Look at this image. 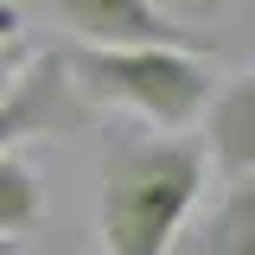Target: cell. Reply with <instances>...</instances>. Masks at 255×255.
<instances>
[{
    "instance_id": "6da1fadb",
    "label": "cell",
    "mask_w": 255,
    "mask_h": 255,
    "mask_svg": "<svg viewBox=\"0 0 255 255\" xmlns=\"http://www.w3.org/2000/svg\"><path fill=\"white\" fill-rule=\"evenodd\" d=\"M204 147L198 134H134L102 159L96 230L109 255H172L191 204L204 198Z\"/></svg>"
},
{
    "instance_id": "7a4b0ae2",
    "label": "cell",
    "mask_w": 255,
    "mask_h": 255,
    "mask_svg": "<svg viewBox=\"0 0 255 255\" xmlns=\"http://www.w3.org/2000/svg\"><path fill=\"white\" fill-rule=\"evenodd\" d=\"M64 70L90 115L109 102V109L140 115L159 134H185L217 96L211 64L191 51H83L77 45V51H64Z\"/></svg>"
},
{
    "instance_id": "3957f363",
    "label": "cell",
    "mask_w": 255,
    "mask_h": 255,
    "mask_svg": "<svg viewBox=\"0 0 255 255\" xmlns=\"http://www.w3.org/2000/svg\"><path fill=\"white\" fill-rule=\"evenodd\" d=\"M96 115L83 109V96L70 90L64 51H38V58L13 77V90L0 96V153H13L19 140L38 134H83Z\"/></svg>"
},
{
    "instance_id": "277c9868",
    "label": "cell",
    "mask_w": 255,
    "mask_h": 255,
    "mask_svg": "<svg viewBox=\"0 0 255 255\" xmlns=\"http://www.w3.org/2000/svg\"><path fill=\"white\" fill-rule=\"evenodd\" d=\"M58 19L83 51H191L198 58L204 45L191 26H172L159 6H140V0H64Z\"/></svg>"
},
{
    "instance_id": "5b68a950",
    "label": "cell",
    "mask_w": 255,
    "mask_h": 255,
    "mask_svg": "<svg viewBox=\"0 0 255 255\" xmlns=\"http://www.w3.org/2000/svg\"><path fill=\"white\" fill-rule=\"evenodd\" d=\"M198 122H204V134H198L204 166L223 185H249L255 179V77H230Z\"/></svg>"
},
{
    "instance_id": "8992f818",
    "label": "cell",
    "mask_w": 255,
    "mask_h": 255,
    "mask_svg": "<svg viewBox=\"0 0 255 255\" xmlns=\"http://www.w3.org/2000/svg\"><path fill=\"white\" fill-rule=\"evenodd\" d=\"M191 255H255V179L249 185H223V204L211 211Z\"/></svg>"
},
{
    "instance_id": "52a82bcc",
    "label": "cell",
    "mask_w": 255,
    "mask_h": 255,
    "mask_svg": "<svg viewBox=\"0 0 255 255\" xmlns=\"http://www.w3.org/2000/svg\"><path fill=\"white\" fill-rule=\"evenodd\" d=\"M45 217V185L19 153H0V243H19Z\"/></svg>"
},
{
    "instance_id": "ba28073f",
    "label": "cell",
    "mask_w": 255,
    "mask_h": 255,
    "mask_svg": "<svg viewBox=\"0 0 255 255\" xmlns=\"http://www.w3.org/2000/svg\"><path fill=\"white\" fill-rule=\"evenodd\" d=\"M13 32H19V13H13V6H0V45H6Z\"/></svg>"
},
{
    "instance_id": "9c48e42d",
    "label": "cell",
    "mask_w": 255,
    "mask_h": 255,
    "mask_svg": "<svg viewBox=\"0 0 255 255\" xmlns=\"http://www.w3.org/2000/svg\"><path fill=\"white\" fill-rule=\"evenodd\" d=\"M13 77H19V70H13V58H6V45H0V96L13 90Z\"/></svg>"
},
{
    "instance_id": "30bf717a",
    "label": "cell",
    "mask_w": 255,
    "mask_h": 255,
    "mask_svg": "<svg viewBox=\"0 0 255 255\" xmlns=\"http://www.w3.org/2000/svg\"><path fill=\"white\" fill-rule=\"evenodd\" d=\"M0 255H19V243H0Z\"/></svg>"
}]
</instances>
